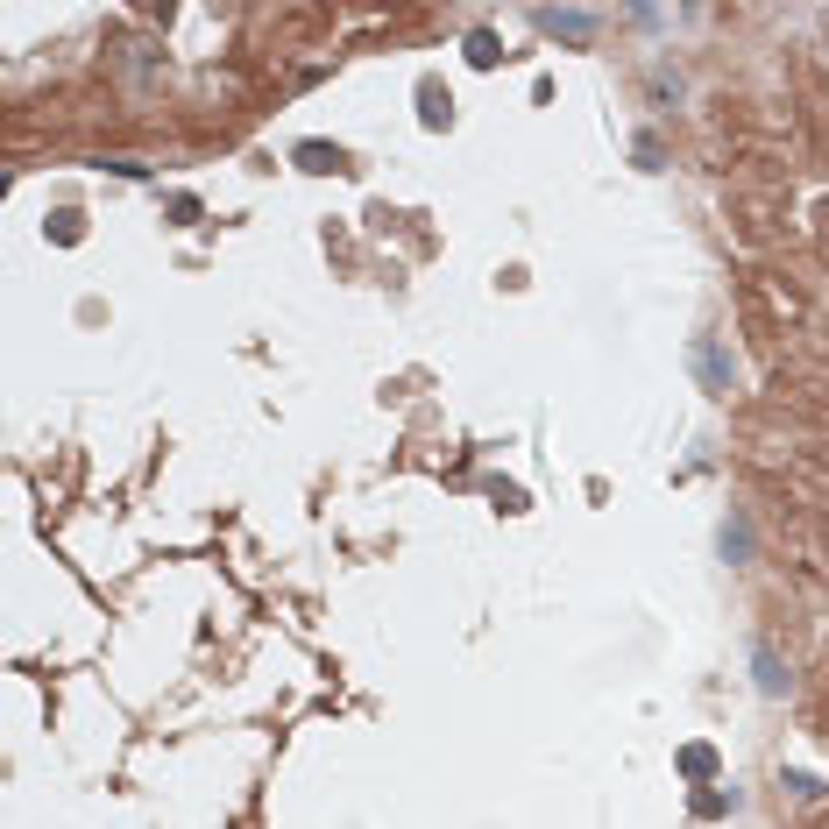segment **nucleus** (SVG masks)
Returning a JSON list of instances; mask_svg holds the SVG:
<instances>
[{
  "instance_id": "f257e3e1",
  "label": "nucleus",
  "mask_w": 829,
  "mask_h": 829,
  "mask_svg": "<svg viewBox=\"0 0 829 829\" xmlns=\"http://www.w3.org/2000/svg\"><path fill=\"white\" fill-rule=\"evenodd\" d=\"M546 29H560V36H588V14H539Z\"/></svg>"
}]
</instances>
